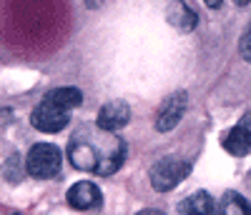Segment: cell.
I'll return each mask as SVG.
<instances>
[{"instance_id": "4", "label": "cell", "mask_w": 251, "mask_h": 215, "mask_svg": "<svg viewBox=\"0 0 251 215\" xmlns=\"http://www.w3.org/2000/svg\"><path fill=\"white\" fill-rule=\"evenodd\" d=\"M68 120H71L68 110H63V108H58V105H53L48 100L40 103L35 110H33V115H30V123L38 128V130H43V133H58V130H63V128L68 125Z\"/></svg>"}, {"instance_id": "17", "label": "cell", "mask_w": 251, "mask_h": 215, "mask_svg": "<svg viewBox=\"0 0 251 215\" xmlns=\"http://www.w3.org/2000/svg\"><path fill=\"white\" fill-rule=\"evenodd\" d=\"M234 3H236V5H249L251 0H234Z\"/></svg>"}, {"instance_id": "9", "label": "cell", "mask_w": 251, "mask_h": 215, "mask_svg": "<svg viewBox=\"0 0 251 215\" xmlns=\"http://www.w3.org/2000/svg\"><path fill=\"white\" fill-rule=\"evenodd\" d=\"M181 215H216V203L206 190H199L194 195H188L178 205Z\"/></svg>"}, {"instance_id": "14", "label": "cell", "mask_w": 251, "mask_h": 215, "mask_svg": "<svg viewBox=\"0 0 251 215\" xmlns=\"http://www.w3.org/2000/svg\"><path fill=\"white\" fill-rule=\"evenodd\" d=\"M239 53H241L244 60L251 63V23L246 25V30H244V35H241V40H239Z\"/></svg>"}, {"instance_id": "12", "label": "cell", "mask_w": 251, "mask_h": 215, "mask_svg": "<svg viewBox=\"0 0 251 215\" xmlns=\"http://www.w3.org/2000/svg\"><path fill=\"white\" fill-rule=\"evenodd\" d=\"M219 213L221 215H251V203L244 195L236 193H226L219 203Z\"/></svg>"}, {"instance_id": "6", "label": "cell", "mask_w": 251, "mask_h": 215, "mask_svg": "<svg viewBox=\"0 0 251 215\" xmlns=\"http://www.w3.org/2000/svg\"><path fill=\"white\" fill-rule=\"evenodd\" d=\"M128 120H131V108L126 105L123 100H111V103H106L100 108L96 125L100 128V130H106V133H116Z\"/></svg>"}, {"instance_id": "5", "label": "cell", "mask_w": 251, "mask_h": 215, "mask_svg": "<svg viewBox=\"0 0 251 215\" xmlns=\"http://www.w3.org/2000/svg\"><path fill=\"white\" fill-rule=\"evenodd\" d=\"M183 110H186V93L178 90V93L169 95L166 103L161 105L158 115H156V130H161V133L174 130V128L181 123V118H183Z\"/></svg>"}, {"instance_id": "11", "label": "cell", "mask_w": 251, "mask_h": 215, "mask_svg": "<svg viewBox=\"0 0 251 215\" xmlns=\"http://www.w3.org/2000/svg\"><path fill=\"white\" fill-rule=\"evenodd\" d=\"M169 23L171 25H176L178 30H183V33H188V30H194L196 28V13L191 10V8H186L183 3H176L171 10H169Z\"/></svg>"}, {"instance_id": "16", "label": "cell", "mask_w": 251, "mask_h": 215, "mask_svg": "<svg viewBox=\"0 0 251 215\" xmlns=\"http://www.w3.org/2000/svg\"><path fill=\"white\" fill-rule=\"evenodd\" d=\"M136 215H163L161 210H141V213H136Z\"/></svg>"}, {"instance_id": "13", "label": "cell", "mask_w": 251, "mask_h": 215, "mask_svg": "<svg viewBox=\"0 0 251 215\" xmlns=\"http://www.w3.org/2000/svg\"><path fill=\"white\" fill-rule=\"evenodd\" d=\"M3 175H5V180H10V183H18V180H20V160H18V155H10V158H8V163H5V168H3Z\"/></svg>"}, {"instance_id": "8", "label": "cell", "mask_w": 251, "mask_h": 215, "mask_svg": "<svg viewBox=\"0 0 251 215\" xmlns=\"http://www.w3.org/2000/svg\"><path fill=\"white\" fill-rule=\"evenodd\" d=\"M68 205L75 210H93L100 208V190L91 180H80L68 190Z\"/></svg>"}, {"instance_id": "15", "label": "cell", "mask_w": 251, "mask_h": 215, "mask_svg": "<svg viewBox=\"0 0 251 215\" xmlns=\"http://www.w3.org/2000/svg\"><path fill=\"white\" fill-rule=\"evenodd\" d=\"M203 3H206L208 8H219V5L224 3V0H203Z\"/></svg>"}, {"instance_id": "2", "label": "cell", "mask_w": 251, "mask_h": 215, "mask_svg": "<svg viewBox=\"0 0 251 215\" xmlns=\"http://www.w3.org/2000/svg\"><path fill=\"white\" fill-rule=\"evenodd\" d=\"M60 163H63V155H60V150L53 143H35L30 148L28 158H25V170H28V175H33V178L48 180V178L58 175Z\"/></svg>"}, {"instance_id": "1", "label": "cell", "mask_w": 251, "mask_h": 215, "mask_svg": "<svg viewBox=\"0 0 251 215\" xmlns=\"http://www.w3.org/2000/svg\"><path fill=\"white\" fill-rule=\"evenodd\" d=\"M123 140L118 135H106L93 140L88 130H80L71 145H68V158L73 168L86 170V173H98V175H111L123 163Z\"/></svg>"}, {"instance_id": "10", "label": "cell", "mask_w": 251, "mask_h": 215, "mask_svg": "<svg viewBox=\"0 0 251 215\" xmlns=\"http://www.w3.org/2000/svg\"><path fill=\"white\" fill-rule=\"evenodd\" d=\"M43 100H48V103H53V105H58V108H63V110L71 113L73 108H78L83 103V95H80L78 88H55Z\"/></svg>"}, {"instance_id": "3", "label": "cell", "mask_w": 251, "mask_h": 215, "mask_svg": "<svg viewBox=\"0 0 251 215\" xmlns=\"http://www.w3.org/2000/svg\"><path fill=\"white\" fill-rule=\"evenodd\" d=\"M191 173V163L181 158H163L151 168V185L158 193H169L178 183L186 180V175Z\"/></svg>"}, {"instance_id": "7", "label": "cell", "mask_w": 251, "mask_h": 215, "mask_svg": "<svg viewBox=\"0 0 251 215\" xmlns=\"http://www.w3.org/2000/svg\"><path fill=\"white\" fill-rule=\"evenodd\" d=\"M224 148H226L231 155H236V158L246 155L249 150H251V113H246V115L236 123V128H231V130L226 133Z\"/></svg>"}]
</instances>
